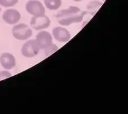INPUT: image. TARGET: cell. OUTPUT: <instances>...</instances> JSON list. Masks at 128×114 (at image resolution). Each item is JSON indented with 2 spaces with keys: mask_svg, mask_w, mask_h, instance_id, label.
<instances>
[{
  "mask_svg": "<svg viewBox=\"0 0 128 114\" xmlns=\"http://www.w3.org/2000/svg\"><path fill=\"white\" fill-rule=\"evenodd\" d=\"M87 13V11H81L76 6H70L68 8L59 11L56 16L60 25L69 26L72 23L81 22Z\"/></svg>",
  "mask_w": 128,
  "mask_h": 114,
  "instance_id": "cell-1",
  "label": "cell"
},
{
  "mask_svg": "<svg viewBox=\"0 0 128 114\" xmlns=\"http://www.w3.org/2000/svg\"><path fill=\"white\" fill-rule=\"evenodd\" d=\"M14 37L18 40H26L32 36V30L28 25L24 23L19 24L12 29Z\"/></svg>",
  "mask_w": 128,
  "mask_h": 114,
  "instance_id": "cell-2",
  "label": "cell"
},
{
  "mask_svg": "<svg viewBox=\"0 0 128 114\" xmlns=\"http://www.w3.org/2000/svg\"><path fill=\"white\" fill-rule=\"evenodd\" d=\"M40 50V48L36 40H30L22 45L21 53L24 57L32 58L39 53Z\"/></svg>",
  "mask_w": 128,
  "mask_h": 114,
  "instance_id": "cell-3",
  "label": "cell"
},
{
  "mask_svg": "<svg viewBox=\"0 0 128 114\" xmlns=\"http://www.w3.org/2000/svg\"><path fill=\"white\" fill-rule=\"evenodd\" d=\"M26 10L32 16L45 15V8L38 0H30L26 3Z\"/></svg>",
  "mask_w": 128,
  "mask_h": 114,
  "instance_id": "cell-4",
  "label": "cell"
},
{
  "mask_svg": "<svg viewBox=\"0 0 128 114\" xmlns=\"http://www.w3.org/2000/svg\"><path fill=\"white\" fill-rule=\"evenodd\" d=\"M51 21L46 15L42 16H33L30 21V26L36 30L46 29L50 26Z\"/></svg>",
  "mask_w": 128,
  "mask_h": 114,
  "instance_id": "cell-5",
  "label": "cell"
},
{
  "mask_svg": "<svg viewBox=\"0 0 128 114\" xmlns=\"http://www.w3.org/2000/svg\"><path fill=\"white\" fill-rule=\"evenodd\" d=\"M35 40L37 42L40 50H44L52 43V37L51 34L46 31L39 32Z\"/></svg>",
  "mask_w": 128,
  "mask_h": 114,
  "instance_id": "cell-6",
  "label": "cell"
},
{
  "mask_svg": "<svg viewBox=\"0 0 128 114\" xmlns=\"http://www.w3.org/2000/svg\"><path fill=\"white\" fill-rule=\"evenodd\" d=\"M2 19L10 25H14L21 19V14L15 9H8L4 12Z\"/></svg>",
  "mask_w": 128,
  "mask_h": 114,
  "instance_id": "cell-7",
  "label": "cell"
},
{
  "mask_svg": "<svg viewBox=\"0 0 128 114\" xmlns=\"http://www.w3.org/2000/svg\"><path fill=\"white\" fill-rule=\"evenodd\" d=\"M52 35L57 41L61 43L68 41L71 39L70 31L65 28L58 26L52 30Z\"/></svg>",
  "mask_w": 128,
  "mask_h": 114,
  "instance_id": "cell-8",
  "label": "cell"
},
{
  "mask_svg": "<svg viewBox=\"0 0 128 114\" xmlns=\"http://www.w3.org/2000/svg\"><path fill=\"white\" fill-rule=\"evenodd\" d=\"M0 63L4 68L11 70L16 65V59L12 54L4 53L0 56Z\"/></svg>",
  "mask_w": 128,
  "mask_h": 114,
  "instance_id": "cell-9",
  "label": "cell"
},
{
  "mask_svg": "<svg viewBox=\"0 0 128 114\" xmlns=\"http://www.w3.org/2000/svg\"><path fill=\"white\" fill-rule=\"evenodd\" d=\"M45 6L50 10H57L61 6V0H44Z\"/></svg>",
  "mask_w": 128,
  "mask_h": 114,
  "instance_id": "cell-10",
  "label": "cell"
},
{
  "mask_svg": "<svg viewBox=\"0 0 128 114\" xmlns=\"http://www.w3.org/2000/svg\"><path fill=\"white\" fill-rule=\"evenodd\" d=\"M102 5V3L98 1H92L88 4L87 6L88 11L91 13L92 15L94 14V11L96 12L98 9L100 8Z\"/></svg>",
  "mask_w": 128,
  "mask_h": 114,
  "instance_id": "cell-11",
  "label": "cell"
},
{
  "mask_svg": "<svg viewBox=\"0 0 128 114\" xmlns=\"http://www.w3.org/2000/svg\"><path fill=\"white\" fill-rule=\"evenodd\" d=\"M18 2V0H0V5L5 8L11 7L17 4Z\"/></svg>",
  "mask_w": 128,
  "mask_h": 114,
  "instance_id": "cell-12",
  "label": "cell"
},
{
  "mask_svg": "<svg viewBox=\"0 0 128 114\" xmlns=\"http://www.w3.org/2000/svg\"><path fill=\"white\" fill-rule=\"evenodd\" d=\"M58 50V47L57 46V45H55V44H51L50 46H49L48 47L46 48V49H44L45 50V54H46V56H49V55H51L53 53H54L55 51H56Z\"/></svg>",
  "mask_w": 128,
  "mask_h": 114,
  "instance_id": "cell-13",
  "label": "cell"
},
{
  "mask_svg": "<svg viewBox=\"0 0 128 114\" xmlns=\"http://www.w3.org/2000/svg\"><path fill=\"white\" fill-rule=\"evenodd\" d=\"M12 76L11 73H10L9 71H0V77L1 79H5L7 78L11 77Z\"/></svg>",
  "mask_w": 128,
  "mask_h": 114,
  "instance_id": "cell-14",
  "label": "cell"
},
{
  "mask_svg": "<svg viewBox=\"0 0 128 114\" xmlns=\"http://www.w3.org/2000/svg\"><path fill=\"white\" fill-rule=\"evenodd\" d=\"M74 1H76V2H80V1H82V0H73Z\"/></svg>",
  "mask_w": 128,
  "mask_h": 114,
  "instance_id": "cell-15",
  "label": "cell"
},
{
  "mask_svg": "<svg viewBox=\"0 0 128 114\" xmlns=\"http://www.w3.org/2000/svg\"><path fill=\"white\" fill-rule=\"evenodd\" d=\"M102 1H106V0H102Z\"/></svg>",
  "mask_w": 128,
  "mask_h": 114,
  "instance_id": "cell-16",
  "label": "cell"
},
{
  "mask_svg": "<svg viewBox=\"0 0 128 114\" xmlns=\"http://www.w3.org/2000/svg\"><path fill=\"white\" fill-rule=\"evenodd\" d=\"M1 80V77H0V80Z\"/></svg>",
  "mask_w": 128,
  "mask_h": 114,
  "instance_id": "cell-17",
  "label": "cell"
}]
</instances>
